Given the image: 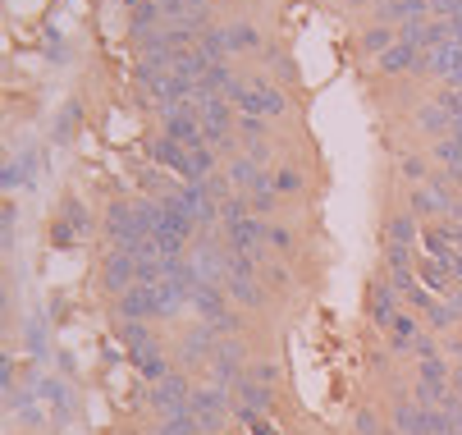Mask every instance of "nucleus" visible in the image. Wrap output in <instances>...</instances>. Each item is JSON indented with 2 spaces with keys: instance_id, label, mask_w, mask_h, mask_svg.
Wrapping results in <instances>:
<instances>
[{
  "instance_id": "f257e3e1",
  "label": "nucleus",
  "mask_w": 462,
  "mask_h": 435,
  "mask_svg": "<svg viewBox=\"0 0 462 435\" xmlns=\"http://www.w3.org/2000/svg\"><path fill=\"white\" fill-rule=\"evenodd\" d=\"M229 101H238V110L243 115H261V119H266V115H284L289 110V101H284V92L280 88H271V83H261V79H252V83H234L229 88Z\"/></svg>"
},
{
  "instance_id": "f03ea898",
  "label": "nucleus",
  "mask_w": 462,
  "mask_h": 435,
  "mask_svg": "<svg viewBox=\"0 0 462 435\" xmlns=\"http://www.w3.org/2000/svg\"><path fill=\"white\" fill-rule=\"evenodd\" d=\"M170 202H179L197 225H216L220 220V198L207 189V183H192V179H183V183H174V193H170Z\"/></svg>"
},
{
  "instance_id": "7ed1b4c3",
  "label": "nucleus",
  "mask_w": 462,
  "mask_h": 435,
  "mask_svg": "<svg viewBox=\"0 0 462 435\" xmlns=\"http://www.w3.org/2000/svg\"><path fill=\"white\" fill-rule=\"evenodd\" d=\"M393 426L403 435H448L453 430L444 408H421V403H399L393 408Z\"/></svg>"
},
{
  "instance_id": "20e7f679",
  "label": "nucleus",
  "mask_w": 462,
  "mask_h": 435,
  "mask_svg": "<svg viewBox=\"0 0 462 435\" xmlns=\"http://www.w3.org/2000/svg\"><path fill=\"white\" fill-rule=\"evenodd\" d=\"M161 129H165L170 138H179L183 147H192V143H207V134H202V115L192 110V101L161 106Z\"/></svg>"
},
{
  "instance_id": "39448f33",
  "label": "nucleus",
  "mask_w": 462,
  "mask_h": 435,
  "mask_svg": "<svg viewBox=\"0 0 462 435\" xmlns=\"http://www.w3.org/2000/svg\"><path fill=\"white\" fill-rule=\"evenodd\" d=\"M229 229V253H243V257H266L261 247H266V225H261L256 216H243V220H234V225H225Z\"/></svg>"
},
{
  "instance_id": "423d86ee",
  "label": "nucleus",
  "mask_w": 462,
  "mask_h": 435,
  "mask_svg": "<svg viewBox=\"0 0 462 435\" xmlns=\"http://www.w3.org/2000/svg\"><path fill=\"white\" fill-rule=\"evenodd\" d=\"M188 412L197 417V426H202V430H216V426L225 421V412H229V399H225V390H220V385L192 390V408H188Z\"/></svg>"
},
{
  "instance_id": "0eeeda50",
  "label": "nucleus",
  "mask_w": 462,
  "mask_h": 435,
  "mask_svg": "<svg viewBox=\"0 0 462 435\" xmlns=\"http://www.w3.org/2000/svg\"><path fill=\"white\" fill-rule=\"evenodd\" d=\"M152 403H156V412H161V417H179V412H188V408H192V390H188V381H183V376H165V381H156Z\"/></svg>"
},
{
  "instance_id": "6e6552de",
  "label": "nucleus",
  "mask_w": 462,
  "mask_h": 435,
  "mask_svg": "<svg viewBox=\"0 0 462 435\" xmlns=\"http://www.w3.org/2000/svg\"><path fill=\"white\" fill-rule=\"evenodd\" d=\"M101 275H106V289H110V293H128V289L138 284V262H134V253H128V247L110 253Z\"/></svg>"
},
{
  "instance_id": "1a4fd4ad",
  "label": "nucleus",
  "mask_w": 462,
  "mask_h": 435,
  "mask_svg": "<svg viewBox=\"0 0 462 435\" xmlns=\"http://www.w3.org/2000/svg\"><path fill=\"white\" fill-rule=\"evenodd\" d=\"M156 317V284H134L119 293V321H147Z\"/></svg>"
},
{
  "instance_id": "9d476101",
  "label": "nucleus",
  "mask_w": 462,
  "mask_h": 435,
  "mask_svg": "<svg viewBox=\"0 0 462 435\" xmlns=\"http://www.w3.org/2000/svg\"><path fill=\"white\" fill-rule=\"evenodd\" d=\"M271 403H275V394H271V385H261V381H238V417L243 421H256L261 412H271Z\"/></svg>"
},
{
  "instance_id": "9b49d317",
  "label": "nucleus",
  "mask_w": 462,
  "mask_h": 435,
  "mask_svg": "<svg viewBox=\"0 0 462 435\" xmlns=\"http://www.w3.org/2000/svg\"><path fill=\"white\" fill-rule=\"evenodd\" d=\"M147 156L161 165V170H174V174H188V147L179 143V138H170V134H156L152 143H147Z\"/></svg>"
},
{
  "instance_id": "f8f14e48",
  "label": "nucleus",
  "mask_w": 462,
  "mask_h": 435,
  "mask_svg": "<svg viewBox=\"0 0 462 435\" xmlns=\"http://www.w3.org/2000/svg\"><path fill=\"white\" fill-rule=\"evenodd\" d=\"M229 183H234L243 198H256V193H266V189H271V179L261 174V165H256L252 156H238V161L229 165Z\"/></svg>"
},
{
  "instance_id": "ddd939ff",
  "label": "nucleus",
  "mask_w": 462,
  "mask_h": 435,
  "mask_svg": "<svg viewBox=\"0 0 462 435\" xmlns=\"http://www.w3.org/2000/svg\"><path fill=\"white\" fill-rule=\"evenodd\" d=\"M380 14L393 28H412V23H426L430 19V0H384Z\"/></svg>"
},
{
  "instance_id": "4468645a",
  "label": "nucleus",
  "mask_w": 462,
  "mask_h": 435,
  "mask_svg": "<svg viewBox=\"0 0 462 435\" xmlns=\"http://www.w3.org/2000/svg\"><path fill=\"white\" fill-rule=\"evenodd\" d=\"M192 307H197V317H202V321H220L225 317V284L197 280L192 284Z\"/></svg>"
},
{
  "instance_id": "2eb2a0df",
  "label": "nucleus",
  "mask_w": 462,
  "mask_h": 435,
  "mask_svg": "<svg viewBox=\"0 0 462 435\" xmlns=\"http://www.w3.org/2000/svg\"><path fill=\"white\" fill-rule=\"evenodd\" d=\"M412 69H421V51L408 46V42H393L380 55V74H412Z\"/></svg>"
},
{
  "instance_id": "dca6fc26",
  "label": "nucleus",
  "mask_w": 462,
  "mask_h": 435,
  "mask_svg": "<svg viewBox=\"0 0 462 435\" xmlns=\"http://www.w3.org/2000/svg\"><path fill=\"white\" fill-rule=\"evenodd\" d=\"M417 129L421 134H439V138H453V115L444 110V101L435 97V101H426L421 110H417Z\"/></svg>"
},
{
  "instance_id": "f3484780",
  "label": "nucleus",
  "mask_w": 462,
  "mask_h": 435,
  "mask_svg": "<svg viewBox=\"0 0 462 435\" xmlns=\"http://www.w3.org/2000/svg\"><path fill=\"white\" fill-rule=\"evenodd\" d=\"M399 298L403 293L393 289V284H384V280L371 284V317H375V326H384V330L393 326V307H399Z\"/></svg>"
},
{
  "instance_id": "a211bd4d",
  "label": "nucleus",
  "mask_w": 462,
  "mask_h": 435,
  "mask_svg": "<svg viewBox=\"0 0 462 435\" xmlns=\"http://www.w3.org/2000/svg\"><path fill=\"white\" fill-rule=\"evenodd\" d=\"M430 156L444 165V179L462 183V138H439V143H430Z\"/></svg>"
},
{
  "instance_id": "6ab92c4d",
  "label": "nucleus",
  "mask_w": 462,
  "mask_h": 435,
  "mask_svg": "<svg viewBox=\"0 0 462 435\" xmlns=\"http://www.w3.org/2000/svg\"><path fill=\"white\" fill-rule=\"evenodd\" d=\"M211 174H216V147H211V143H192V147H188V174H183V179L207 183Z\"/></svg>"
},
{
  "instance_id": "aec40b11",
  "label": "nucleus",
  "mask_w": 462,
  "mask_h": 435,
  "mask_svg": "<svg viewBox=\"0 0 462 435\" xmlns=\"http://www.w3.org/2000/svg\"><path fill=\"white\" fill-rule=\"evenodd\" d=\"M220 348H216V330L211 326H197L192 335H188V344H183V357L188 362H211Z\"/></svg>"
},
{
  "instance_id": "412c9836",
  "label": "nucleus",
  "mask_w": 462,
  "mask_h": 435,
  "mask_svg": "<svg viewBox=\"0 0 462 435\" xmlns=\"http://www.w3.org/2000/svg\"><path fill=\"white\" fill-rule=\"evenodd\" d=\"M393 42H399V28H393V23H371V28L362 32V51H371L375 60H380Z\"/></svg>"
},
{
  "instance_id": "4be33fe9",
  "label": "nucleus",
  "mask_w": 462,
  "mask_h": 435,
  "mask_svg": "<svg viewBox=\"0 0 462 435\" xmlns=\"http://www.w3.org/2000/svg\"><path fill=\"white\" fill-rule=\"evenodd\" d=\"M119 339H124V348H128V357H138V353H147V348H156V344H152V330H147L143 321H124V326H119Z\"/></svg>"
},
{
  "instance_id": "5701e85b",
  "label": "nucleus",
  "mask_w": 462,
  "mask_h": 435,
  "mask_svg": "<svg viewBox=\"0 0 462 435\" xmlns=\"http://www.w3.org/2000/svg\"><path fill=\"white\" fill-rule=\"evenodd\" d=\"M211 362H216V385H220V390H225L229 381H238V344H225Z\"/></svg>"
},
{
  "instance_id": "b1692460",
  "label": "nucleus",
  "mask_w": 462,
  "mask_h": 435,
  "mask_svg": "<svg viewBox=\"0 0 462 435\" xmlns=\"http://www.w3.org/2000/svg\"><path fill=\"white\" fill-rule=\"evenodd\" d=\"M417 335H421V326H417L412 317H393V326H389V344H393V348H412Z\"/></svg>"
},
{
  "instance_id": "393cba45",
  "label": "nucleus",
  "mask_w": 462,
  "mask_h": 435,
  "mask_svg": "<svg viewBox=\"0 0 462 435\" xmlns=\"http://www.w3.org/2000/svg\"><path fill=\"white\" fill-rule=\"evenodd\" d=\"M225 37H229V51H256L261 46V32L252 23H229Z\"/></svg>"
},
{
  "instance_id": "a878e982",
  "label": "nucleus",
  "mask_w": 462,
  "mask_h": 435,
  "mask_svg": "<svg viewBox=\"0 0 462 435\" xmlns=\"http://www.w3.org/2000/svg\"><path fill=\"white\" fill-rule=\"evenodd\" d=\"M384 238H389V243L412 247V238H417V220H412V216H393V220L384 225Z\"/></svg>"
},
{
  "instance_id": "bb28decb",
  "label": "nucleus",
  "mask_w": 462,
  "mask_h": 435,
  "mask_svg": "<svg viewBox=\"0 0 462 435\" xmlns=\"http://www.w3.org/2000/svg\"><path fill=\"white\" fill-rule=\"evenodd\" d=\"M417 381H430V385H448V366H444V357H439V353L421 357V366H417Z\"/></svg>"
},
{
  "instance_id": "cd10ccee",
  "label": "nucleus",
  "mask_w": 462,
  "mask_h": 435,
  "mask_svg": "<svg viewBox=\"0 0 462 435\" xmlns=\"http://www.w3.org/2000/svg\"><path fill=\"white\" fill-rule=\"evenodd\" d=\"M134 362H138L143 376H152V381H165V376H170V371H165V353H161V348H147V353H138Z\"/></svg>"
},
{
  "instance_id": "c85d7f7f",
  "label": "nucleus",
  "mask_w": 462,
  "mask_h": 435,
  "mask_svg": "<svg viewBox=\"0 0 462 435\" xmlns=\"http://www.w3.org/2000/svg\"><path fill=\"white\" fill-rule=\"evenodd\" d=\"M202 426H197V417L192 412H179V417H165L161 421V435H197Z\"/></svg>"
},
{
  "instance_id": "c756f323",
  "label": "nucleus",
  "mask_w": 462,
  "mask_h": 435,
  "mask_svg": "<svg viewBox=\"0 0 462 435\" xmlns=\"http://www.w3.org/2000/svg\"><path fill=\"white\" fill-rule=\"evenodd\" d=\"M271 189H275L280 198H284V193H302V174H298V170H275V174H271Z\"/></svg>"
},
{
  "instance_id": "7c9ffc66",
  "label": "nucleus",
  "mask_w": 462,
  "mask_h": 435,
  "mask_svg": "<svg viewBox=\"0 0 462 435\" xmlns=\"http://www.w3.org/2000/svg\"><path fill=\"white\" fill-rule=\"evenodd\" d=\"M19 183H32V156H19V161L5 170V189H19Z\"/></svg>"
},
{
  "instance_id": "2f4dec72",
  "label": "nucleus",
  "mask_w": 462,
  "mask_h": 435,
  "mask_svg": "<svg viewBox=\"0 0 462 435\" xmlns=\"http://www.w3.org/2000/svg\"><path fill=\"white\" fill-rule=\"evenodd\" d=\"M266 243L280 247V253H289V247H293V234H289L284 225H266Z\"/></svg>"
},
{
  "instance_id": "473e14b6",
  "label": "nucleus",
  "mask_w": 462,
  "mask_h": 435,
  "mask_svg": "<svg viewBox=\"0 0 462 435\" xmlns=\"http://www.w3.org/2000/svg\"><path fill=\"white\" fill-rule=\"evenodd\" d=\"M247 381L271 385V381H275V366H271V362H256V366H247Z\"/></svg>"
},
{
  "instance_id": "72a5a7b5",
  "label": "nucleus",
  "mask_w": 462,
  "mask_h": 435,
  "mask_svg": "<svg viewBox=\"0 0 462 435\" xmlns=\"http://www.w3.org/2000/svg\"><path fill=\"white\" fill-rule=\"evenodd\" d=\"M357 430H362V435H380V421H375V412H366V408H362V412H357Z\"/></svg>"
},
{
  "instance_id": "f704fd0d",
  "label": "nucleus",
  "mask_w": 462,
  "mask_h": 435,
  "mask_svg": "<svg viewBox=\"0 0 462 435\" xmlns=\"http://www.w3.org/2000/svg\"><path fill=\"white\" fill-rule=\"evenodd\" d=\"M403 174H408V179H426L430 170H426V161H417V156H412V161H403Z\"/></svg>"
},
{
  "instance_id": "c9c22d12",
  "label": "nucleus",
  "mask_w": 462,
  "mask_h": 435,
  "mask_svg": "<svg viewBox=\"0 0 462 435\" xmlns=\"http://www.w3.org/2000/svg\"><path fill=\"white\" fill-rule=\"evenodd\" d=\"M453 390L462 394V362H457V371H453Z\"/></svg>"
},
{
  "instance_id": "e433bc0d",
  "label": "nucleus",
  "mask_w": 462,
  "mask_h": 435,
  "mask_svg": "<svg viewBox=\"0 0 462 435\" xmlns=\"http://www.w3.org/2000/svg\"><path fill=\"white\" fill-rule=\"evenodd\" d=\"M453 138H462V115L453 119Z\"/></svg>"
},
{
  "instance_id": "4c0bfd02",
  "label": "nucleus",
  "mask_w": 462,
  "mask_h": 435,
  "mask_svg": "<svg viewBox=\"0 0 462 435\" xmlns=\"http://www.w3.org/2000/svg\"><path fill=\"white\" fill-rule=\"evenodd\" d=\"M453 298H457V302H462V284H457V289H453Z\"/></svg>"
},
{
  "instance_id": "58836bf2",
  "label": "nucleus",
  "mask_w": 462,
  "mask_h": 435,
  "mask_svg": "<svg viewBox=\"0 0 462 435\" xmlns=\"http://www.w3.org/2000/svg\"><path fill=\"white\" fill-rule=\"evenodd\" d=\"M448 435H462V426H453V430H448Z\"/></svg>"
},
{
  "instance_id": "ea45409f",
  "label": "nucleus",
  "mask_w": 462,
  "mask_h": 435,
  "mask_svg": "<svg viewBox=\"0 0 462 435\" xmlns=\"http://www.w3.org/2000/svg\"><path fill=\"white\" fill-rule=\"evenodd\" d=\"M457 357H462V344H457Z\"/></svg>"
},
{
  "instance_id": "a19ab883",
  "label": "nucleus",
  "mask_w": 462,
  "mask_h": 435,
  "mask_svg": "<svg viewBox=\"0 0 462 435\" xmlns=\"http://www.w3.org/2000/svg\"><path fill=\"white\" fill-rule=\"evenodd\" d=\"M457 211H462V198H457Z\"/></svg>"
}]
</instances>
